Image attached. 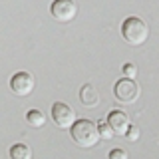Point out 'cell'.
<instances>
[{"mask_svg": "<svg viewBox=\"0 0 159 159\" xmlns=\"http://www.w3.org/2000/svg\"><path fill=\"white\" fill-rule=\"evenodd\" d=\"M107 125L113 129V133L116 135H125L127 133V129H129V116L123 109H111V111L107 113Z\"/></svg>", "mask_w": 159, "mask_h": 159, "instance_id": "obj_7", "label": "cell"}, {"mask_svg": "<svg viewBox=\"0 0 159 159\" xmlns=\"http://www.w3.org/2000/svg\"><path fill=\"white\" fill-rule=\"evenodd\" d=\"M26 121H28V125H32V127H44L46 116H44L40 109H30L26 113Z\"/></svg>", "mask_w": 159, "mask_h": 159, "instance_id": "obj_10", "label": "cell"}, {"mask_svg": "<svg viewBox=\"0 0 159 159\" xmlns=\"http://www.w3.org/2000/svg\"><path fill=\"white\" fill-rule=\"evenodd\" d=\"M52 121L56 123L60 129H70L76 123V111L64 102H56L52 103Z\"/></svg>", "mask_w": 159, "mask_h": 159, "instance_id": "obj_4", "label": "cell"}, {"mask_svg": "<svg viewBox=\"0 0 159 159\" xmlns=\"http://www.w3.org/2000/svg\"><path fill=\"white\" fill-rule=\"evenodd\" d=\"M8 153L10 159H32V149L28 143H14Z\"/></svg>", "mask_w": 159, "mask_h": 159, "instance_id": "obj_9", "label": "cell"}, {"mask_svg": "<svg viewBox=\"0 0 159 159\" xmlns=\"http://www.w3.org/2000/svg\"><path fill=\"white\" fill-rule=\"evenodd\" d=\"M121 72H123V78H129V80H135L137 78V68H135V64H131V62L123 64Z\"/></svg>", "mask_w": 159, "mask_h": 159, "instance_id": "obj_12", "label": "cell"}, {"mask_svg": "<svg viewBox=\"0 0 159 159\" xmlns=\"http://www.w3.org/2000/svg\"><path fill=\"white\" fill-rule=\"evenodd\" d=\"M70 135H72L74 143L78 147L89 149L99 143V131H98V123L89 121V119H76L72 127H70Z\"/></svg>", "mask_w": 159, "mask_h": 159, "instance_id": "obj_1", "label": "cell"}, {"mask_svg": "<svg viewBox=\"0 0 159 159\" xmlns=\"http://www.w3.org/2000/svg\"><path fill=\"white\" fill-rule=\"evenodd\" d=\"M113 96H116L117 102L121 103H135L139 98V86L135 80H129V78H121L116 82L113 86Z\"/></svg>", "mask_w": 159, "mask_h": 159, "instance_id": "obj_3", "label": "cell"}, {"mask_svg": "<svg viewBox=\"0 0 159 159\" xmlns=\"http://www.w3.org/2000/svg\"><path fill=\"white\" fill-rule=\"evenodd\" d=\"M50 14L58 22H72L78 14V4L74 0H54L50 6Z\"/></svg>", "mask_w": 159, "mask_h": 159, "instance_id": "obj_6", "label": "cell"}, {"mask_svg": "<svg viewBox=\"0 0 159 159\" xmlns=\"http://www.w3.org/2000/svg\"><path fill=\"white\" fill-rule=\"evenodd\" d=\"M80 102L86 107H96L99 103V93L98 89L92 86V84H84L82 89H80Z\"/></svg>", "mask_w": 159, "mask_h": 159, "instance_id": "obj_8", "label": "cell"}, {"mask_svg": "<svg viewBox=\"0 0 159 159\" xmlns=\"http://www.w3.org/2000/svg\"><path fill=\"white\" fill-rule=\"evenodd\" d=\"M121 36L131 46H141L149 38V26L139 16H127L121 22Z\"/></svg>", "mask_w": 159, "mask_h": 159, "instance_id": "obj_2", "label": "cell"}, {"mask_svg": "<svg viewBox=\"0 0 159 159\" xmlns=\"http://www.w3.org/2000/svg\"><path fill=\"white\" fill-rule=\"evenodd\" d=\"M139 127H135V125H129V129H127V133H125V137L129 139V141H137L139 139Z\"/></svg>", "mask_w": 159, "mask_h": 159, "instance_id": "obj_14", "label": "cell"}, {"mask_svg": "<svg viewBox=\"0 0 159 159\" xmlns=\"http://www.w3.org/2000/svg\"><path fill=\"white\" fill-rule=\"evenodd\" d=\"M98 131H99V137L102 139H111L113 135H116V133H113V129L107 125V121H98Z\"/></svg>", "mask_w": 159, "mask_h": 159, "instance_id": "obj_11", "label": "cell"}, {"mask_svg": "<svg viewBox=\"0 0 159 159\" xmlns=\"http://www.w3.org/2000/svg\"><path fill=\"white\" fill-rule=\"evenodd\" d=\"M107 159H127V151H125V149H121V147H116V149L109 151Z\"/></svg>", "mask_w": 159, "mask_h": 159, "instance_id": "obj_13", "label": "cell"}, {"mask_svg": "<svg viewBox=\"0 0 159 159\" xmlns=\"http://www.w3.org/2000/svg\"><path fill=\"white\" fill-rule=\"evenodd\" d=\"M36 88V80L30 72H16L10 78V89L20 98H28Z\"/></svg>", "mask_w": 159, "mask_h": 159, "instance_id": "obj_5", "label": "cell"}]
</instances>
